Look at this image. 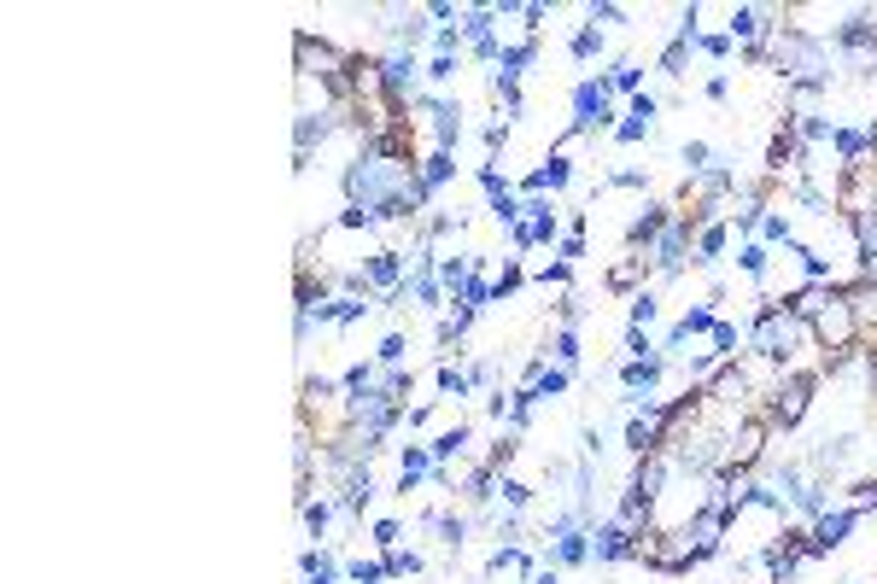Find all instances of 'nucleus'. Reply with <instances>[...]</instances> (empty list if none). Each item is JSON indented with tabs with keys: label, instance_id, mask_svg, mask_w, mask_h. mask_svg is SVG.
<instances>
[{
	"label": "nucleus",
	"instance_id": "obj_1",
	"mask_svg": "<svg viewBox=\"0 0 877 584\" xmlns=\"http://www.w3.org/2000/svg\"><path fill=\"white\" fill-rule=\"evenodd\" d=\"M802 322L790 316L784 304H761V316H754V333H749V345H754V357L761 363H790L795 357V345H802Z\"/></svg>",
	"mask_w": 877,
	"mask_h": 584
},
{
	"label": "nucleus",
	"instance_id": "obj_2",
	"mask_svg": "<svg viewBox=\"0 0 877 584\" xmlns=\"http://www.w3.org/2000/svg\"><path fill=\"white\" fill-rule=\"evenodd\" d=\"M807 333H813V340H819V351H825V363H831V357H843V351H854V345H860V316H854V304H848V292H843V286L831 292V304L819 310V322H813Z\"/></svg>",
	"mask_w": 877,
	"mask_h": 584
},
{
	"label": "nucleus",
	"instance_id": "obj_3",
	"mask_svg": "<svg viewBox=\"0 0 877 584\" xmlns=\"http://www.w3.org/2000/svg\"><path fill=\"white\" fill-rule=\"evenodd\" d=\"M690 228H697L690 217H672V222L661 228V234L649 240V252H644V258L656 263L661 275H679L685 263H697V234H690Z\"/></svg>",
	"mask_w": 877,
	"mask_h": 584
},
{
	"label": "nucleus",
	"instance_id": "obj_4",
	"mask_svg": "<svg viewBox=\"0 0 877 584\" xmlns=\"http://www.w3.org/2000/svg\"><path fill=\"white\" fill-rule=\"evenodd\" d=\"M813 409V380L807 374H790V380H779L766 392V427H802Z\"/></svg>",
	"mask_w": 877,
	"mask_h": 584
},
{
	"label": "nucleus",
	"instance_id": "obj_5",
	"mask_svg": "<svg viewBox=\"0 0 877 584\" xmlns=\"http://www.w3.org/2000/svg\"><path fill=\"white\" fill-rule=\"evenodd\" d=\"M766 415H738L725 427V468H754L766 456Z\"/></svg>",
	"mask_w": 877,
	"mask_h": 584
},
{
	"label": "nucleus",
	"instance_id": "obj_6",
	"mask_svg": "<svg viewBox=\"0 0 877 584\" xmlns=\"http://www.w3.org/2000/svg\"><path fill=\"white\" fill-rule=\"evenodd\" d=\"M679 532L690 538V550H697V561H708V555H720L725 532H731V514H725V509H713V503H702V509L690 514Z\"/></svg>",
	"mask_w": 877,
	"mask_h": 584
},
{
	"label": "nucleus",
	"instance_id": "obj_7",
	"mask_svg": "<svg viewBox=\"0 0 877 584\" xmlns=\"http://www.w3.org/2000/svg\"><path fill=\"white\" fill-rule=\"evenodd\" d=\"M608 123H615V106H608V82H580V88H574V135L608 129Z\"/></svg>",
	"mask_w": 877,
	"mask_h": 584
},
{
	"label": "nucleus",
	"instance_id": "obj_8",
	"mask_svg": "<svg viewBox=\"0 0 877 584\" xmlns=\"http://www.w3.org/2000/svg\"><path fill=\"white\" fill-rule=\"evenodd\" d=\"M631 555H638V532H626L620 520H603V526H591V561L615 567V561H631Z\"/></svg>",
	"mask_w": 877,
	"mask_h": 584
},
{
	"label": "nucleus",
	"instance_id": "obj_9",
	"mask_svg": "<svg viewBox=\"0 0 877 584\" xmlns=\"http://www.w3.org/2000/svg\"><path fill=\"white\" fill-rule=\"evenodd\" d=\"M340 129V106H316V112H299V129H293V158L311 164V146H322Z\"/></svg>",
	"mask_w": 877,
	"mask_h": 584
},
{
	"label": "nucleus",
	"instance_id": "obj_10",
	"mask_svg": "<svg viewBox=\"0 0 877 584\" xmlns=\"http://www.w3.org/2000/svg\"><path fill=\"white\" fill-rule=\"evenodd\" d=\"M854 526H860V514H854V509H825V514L807 526V538H813V555H831V550H843Z\"/></svg>",
	"mask_w": 877,
	"mask_h": 584
},
{
	"label": "nucleus",
	"instance_id": "obj_11",
	"mask_svg": "<svg viewBox=\"0 0 877 584\" xmlns=\"http://www.w3.org/2000/svg\"><path fill=\"white\" fill-rule=\"evenodd\" d=\"M363 286L386 292V299H398V286H404V252H375L369 263H363Z\"/></svg>",
	"mask_w": 877,
	"mask_h": 584
},
{
	"label": "nucleus",
	"instance_id": "obj_12",
	"mask_svg": "<svg viewBox=\"0 0 877 584\" xmlns=\"http://www.w3.org/2000/svg\"><path fill=\"white\" fill-rule=\"evenodd\" d=\"M702 398H708V404H720V409H738V415H743V398H749V374L725 363V368L708 380V392H702Z\"/></svg>",
	"mask_w": 877,
	"mask_h": 584
},
{
	"label": "nucleus",
	"instance_id": "obj_13",
	"mask_svg": "<svg viewBox=\"0 0 877 584\" xmlns=\"http://www.w3.org/2000/svg\"><path fill=\"white\" fill-rule=\"evenodd\" d=\"M661 368H667V357H661V351H656V357H631V363L620 368V380H626V392H631V398L656 404V398H649V392L661 386Z\"/></svg>",
	"mask_w": 877,
	"mask_h": 584
},
{
	"label": "nucleus",
	"instance_id": "obj_14",
	"mask_svg": "<svg viewBox=\"0 0 877 584\" xmlns=\"http://www.w3.org/2000/svg\"><path fill=\"white\" fill-rule=\"evenodd\" d=\"M567 380H574L567 368H556V363H533V368H526V380H521V392L539 404V398H562Z\"/></svg>",
	"mask_w": 877,
	"mask_h": 584
},
{
	"label": "nucleus",
	"instance_id": "obj_15",
	"mask_svg": "<svg viewBox=\"0 0 877 584\" xmlns=\"http://www.w3.org/2000/svg\"><path fill=\"white\" fill-rule=\"evenodd\" d=\"M831 292H836V286H819V281H807V286H795L790 299H784V310H790V316L802 322V327H813V322H819V310L831 304Z\"/></svg>",
	"mask_w": 877,
	"mask_h": 584
},
{
	"label": "nucleus",
	"instance_id": "obj_16",
	"mask_svg": "<svg viewBox=\"0 0 877 584\" xmlns=\"http://www.w3.org/2000/svg\"><path fill=\"white\" fill-rule=\"evenodd\" d=\"M574 181V164H567L562 153H550L533 176H526V194H562V187Z\"/></svg>",
	"mask_w": 877,
	"mask_h": 584
},
{
	"label": "nucleus",
	"instance_id": "obj_17",
	"mask_svg": "<svg viewBox=\"0 0 877 584\" xmlns=\"http://www.w3.org/2000/svg\"><path fill=\"white\" fill-rule=\"evenodd\" d=\"M667 222H672V217H667V205H644V211L631 217V228H626V246H631V252H638V246L649 252V240H656Z\"/></svg>",
	"mask_w": 877,
	"mask_h": 584
},
{
	"label": "nucleus",
	"instance_id": "obj_18",
	"mask_svg": "<svg viewBox=\"0 0 877 584\" xmlns=\"http://www.w3.org/2000/svg\"><path fill=\"white\" fill-rule=\"evenodd\" d=\"M644 269H649V258H644V252H631V246H626V252H620L615 263H608V286H615V292H638Z\"/></svg>",
	"mask_w": 877,
	"mask_h": 584
},
{
	"label": "nucleus",
	"instance_id": "obj_19",
	"mask_svg": "<svg viewBox=\"0 0 877 584\" xmlns=\"http://www.w3.org/2000/svg\"><path fill=\"white\" fill-rule=\"evenodd\" d=\"M580 561H591V532L585 526H574L567 538L550 544V567H580Z\"/></svg>",
	"mask_w": 877,
	"mask_h": 584
},
{
	"label": "nucleus",
	"instance_id": "obj_20",
	"mask_svg": "<svg viewBox=\"0 0 877 584\" xmlns=\"http://www.w3.org/2000/svg\"><path fill=\"white\" fill-rule=\"evenodd\" d=\"M468 438H474V432H468V421H457V427H445V432H439L427 450H434V462H439V468H451L457 456L468 450Z\"/></svg>",
	"mask_w": 877,
	"mask_h": 584
},
{
	"label": "nucleus",
	"instance_id": "obj_21",
	"mask_svg": "<svg viewBox=\"0 0 877 584\" xmlns=\"http://www.w3.org/2000/svg\"><path fill=\"white\" fill-rule=\"evenodd\" d=\"M725 240H731V228H725V222H702V228H697V263H708V269H713V263L725 258Z\"/></svg>",
	"mask_w": 877,
	"mask_h": 584
},
{
	"label": "nucleus",
	"instance_id": "obj_22",
	"mask_svg": "<svg viewBox=\"0 0 877 584\" xmlns=\"http://www.w3.org/2000/svg\"><path fill=\"white\" fill-rule=\"evenodd\" d=\"M416 176H421V187H427V194H439V187L457 176V164H451V153H427V158L416 164Z\"/></svg>",
	"mask_w": 877,
	"mask_h": 584
},
{
	"label": "nucleus",
	"instance_id": "obj_23",
	"mask_svg": "<svg viewBox=\"0 0 877 584\" xmlns=\"http://www.w3.org/2000/svg\"><path fill=\"white\" fill-rule=\"evenodd\" d=\"M550 357H556V368L574 374V363H580V333H574V327H556V340H550Z\"/></svg>",
	"mask_w": 877,
	"mask_h": 584
},
{
	"label": "nucleus",
	"instance_id": "obj_24",
	"mask_svg": "<svg viewBox=\"0 0 877 584\" xmlns=\"http://www.w3.org/2000/svg\"><path fill=\"white\" fill-rule=\"evenodd\" d=\"M434 386L445 392V398H468V392H474V380H468V374H462L457 363H439V374H434Z\"/></svg>",
	"mask_w": 877,
	"mask_h": 584
},
{
	"label": "nucleus",
	"instance_id": "obj_25",
	"mask_svg": "<svg viewBox=\"0 0 877 584\" xmlns=\"http://www.w3.org/2000/svg\"><path fill=\"white\" fill-rule=\"evenodd\" d=\"M708 340H713V357H725V363H731V357H738V345H743V333L731 327V322H713V327H708Z\"/></svg>",
	"mask_w": 877,
	"mask_h": 584
},
{
	"label": "nucleus",
	"instance_id": "obj_26",
	"mask_svg": "<svg viewBox=\"0 0 877 584\" xmlns=\"http://www.w3.org/2000/svg\"><path fill=\"white\" fill-rule=\"evenodd\" d=\"M468 327H474V310H468V304H457V310H451V316H445V322H439V345H457V340H462V333H468Z\"/></svg>",
	"mask_w": 877,
	"mask_h": 584
},
{
	"label": "nucleus",
	"instance_id": "obj_27",
	"mask_svg": "<svg viewBox=\"0 0 877 584\" xmlns=\"http://www.w3.org/2000/svg\"><path fill=\"white\" fill-rule=\"evenodd\" d=\"M761 246H795V228H790V217H761Z\"/></svg>",
	"mask_w": 877,
	"mask_h": 584
},
{
	"label": "nucleus",
	"instance_id": "obj_28",
	"mask_svg": "<svg viewBox=\"0 0 877 584\" xmlns=\"http://www.w3.org/2000/svg\"><path fill=\"white\" fill-rule=\"evenodd\" d=\"M656 316H661V299H656V292H631V327H649Z\"/></svg>",
	"mask_w": 877,
	"mask_h": 584
},
{
	"label": "nucleus",
	"instance_id": "obj_29",
	"mask_svg": "<svg viewBox=\"0 0 877 584\" xmlns=\"http://www.w3.org/2000/svg\"><path fill=\"white\" fill-rule=\"evenodd\" d=\"M386 573H393V578H410V573H421V555H416V550H404V544H398V550H386Z\"/></svg>",
	"mask_w": 877,
	"mask_h": 584
},
{
	"label": "nucleus",
	"instance_id": "obj_30",
	"mask_svg": "<svg viewBox=\"0 0 877 584\" xmlns=\"http://www.w3.org/2000/svg\"><path fill=\"white\" fill-rule=\"evenodd\" d=\"M498 497H503L509 509H526V503H533V486H521V479H509V473H498Z\"/></svg>",
	"mask_w": 877,
	"mask_h": 584
},
{
	"label": "nucleus",
	"instance_id": "obj_31",
	"mask_svg": "<svg viewBox=\"0 0 877 584\" xmlns=\"http://www.w3.org/2000/svg\"><path fill=\"white\" fill-rule=\"evenodd\" d=\"M690 48H697V41H685V35H679V41H672V48L661 53V71H667V76H685V65H690Z\"/></svg>",
	"mask_w": 877,
	"mask_h": 584
},
{
	"label": "nucleus",
	"instance_id": "obj_32",
	"mask_svg": "<svg viewBox=\"0 0 877 584\" xmlns=\"http://www.w3.org/2000/svg\"><path fill=\"white\" fill-rule=\"evenodd\" d=\"M638 82H644V71L631 65V59H620V65L608 71V88H620V94H638Z\"/></svg>",
	"mask_w": 877,
	"mask_h": 584
},
{
	"label": "nucleus",
	"instance_id": "obj_33",
	"mask_svg": "<svg viewBox=\"0 0 877 584\" xmlns=\"http://www.w3.org/2000/svg\"><path fill=\"white\" fill-rule=\"evenodd\" d=\"M738 263H743V275L761 281V275H766V246H761V240H749L743 252H738Z\"/></svg>",
	"mask_w": 877,
	"mask_h": 584
},
{
	"label": "nucleus",
	"instance_id": "obj_34",
	"mask_svg": "<svg viewBox=\"0 0 877 584\" xmlns=\"http://www.w3.org/2000/svg\"><path fill=\"white\" fill-rule=\"evenodd\" d=\"M304 578H334V555L328 550H304Z\"/></svg>",
	"mask_w": 877,
	"mask_h": 584
},
{
	"label": "nucleus",
	"instance_id": "obj_35",
	"mask_svg": "<svg viewBox=\"0 0 877 584\" xmlns=\"http://www.w3.org/2000/svg\"><path fill=\"white\" fill-rule=\"evenodd\" d=\"M591 53H603V30H597V24L574 30V59H591Z\"/></svg>",
	"mask_w": 877,
	"mask_h": 584
},
{
	"label": "nucleus",
	"instance_id": "obj_36",
	"mask_svg": "<svg viewBox=\"0 0 877 584\" xmlns=\"http://www.w3.org/2000/svg\"><path fill=\"white\" fill-rule=\"evenodd\" d=\"M649 135H656V123H644V117H626L620 129H615V140H620V146H631V140H649Z\"/></svg>",
	"mask_w": 877,
	"mask_h": 584
},
{
	"label": "nucleus",
	"instance_id": "obj_37",
	"mask_svg": "<svg viewBox=\"0 0 877 584\" xmlns=\"http://www.w3.org/2000/svg\"><path fill=\"white\" fill-rule=\"evenodd\" d=\"M345 573H352L357 584H380V578H393V573H386V561H352Z\"/></svg>",
	"mask_w": 877,
	"mask_h": 584
},
{
	"label": "nucleus",
	"instance_id": "obj_38",
	"mask_svg": "<svg viewBox=\"0 0 877 584\" xmlns=\"http://www.w3.org/2000/svg\"><path fill=\"white\" fill-rule=\"evenodd\" d=\"M585 18H591V24H626V7H608V0H591V7H585Z\"/></svg>",
	"mask_w": 877,
	"mask_h": 584
},
{
	"label": "nucleus",
	"instance_id": "obj_39",
	"mask_svg": "<svg viewBox=\"0 0 877 584\" xmlns=\"http://www.w3.org/2000/svg\"><path fill=\"white\" fill-rule=\"evenodd\" d=\"M434 48H439V59H457V48H462V24L434 30Z\"/></svg>",
	"mask_w": 877,
	"mask_h": 584
},
{
	"label": "nucleus",
	"instance_id": "obj_40",
	"mask_svg": "<svg viewBox=\"0 0 877 584\" xmlns=\"http://www.w3.org/2000/svg\"><path fill=\"white\" fill-rule=\"evenodd\" d=\"M708 158H713V153H708V140H690V146H685V164H690V176H702V170H713Z\"/></svg>",
	"mask_w": 877,
	"mask_h": 584
},
{
	"label": "nucleus",
	"instance_id": "obj_41",
	"mask_svg": "<svg viewBox=\"0 0 877 584\" xmlns=\"http://www.w3.org/2000/svg\"><path fill=\"white\" fill-rule=\"evenodd\" d=\"M697 48H702V53H708V59H725V53H731V48H738V41H731V35H725V30H720V35H697Z\"/></svg>",
	"mask_w": 877,
	"mask_h": 584
},
{
	"label": "nucleus",
	"instance_id": "obj_42",
	"mask_svg": "<svg viewBox=\"0 0 877 584\" xmlns=\"http://www.w3.org/2000/svg\"><path fill=\"white\" fill-rule=\"evenodd\" d=\"M334 509H340V503H304V526H311V532H322V526L334 520Z\"/></svg>",
	"mask_w": 877,
	"mask_h": 584
},
{
	"label": "nucleus",
	"instance_id": "obj_43",
	"mask_svg": "<svg viewBox=\"0 0 877 584\" xmlns=\"http://www.w3.org/2000/svg\"><path fill=\"white\" fill-rule=\"evenodd\" d=\"M626 117H644V123H656V94H631Z\"/></svg>",
	"mask_w": 877,
	"mask_h": 584
},
{
	"label": "nucleus",
	"instance_id": "obj_44",
	"mask_svg": "<svg viewBox=\"0 0 877 584\" xmlns=\"http://www.w3.org/2000/svg\"><path fill=\"white\" fill-rule=\"evenodd\" d=\"M398 538H404L398 520H380V526H375V544H380V550H398Z\"/></svg>",
	"mask_w": 877,
	"mask_h": 584
},
{
	"label": "nucleus",
	"instance_id": "obj_45",
	"mask_svg": "<svg viewBox=\"0 0 877 584\" xmlns=\"http://www.w3.org/2000/svg\"><path fill=\"white\" fill-rule=\"evenodd\" d=\"M427 76H434V82H451V76H457V59H434V65H427Z\"/></svg>",
	"mask_w": 877,
	"mask_h": 584
},
{
	"label": "nucleus",
	"instance_id": "obj_46",
	"mask_svg": "<svg viewBox=\"0 0 877 584\" xmlns=\"http://www.w3.org/2000/svg\"><path fill=\"white\" fill-rule=\"evenodd\" d=\"M866 386H871V398H877V345L866 351Z\"/></svg>",
	"mask_w": 877,
	"mask_h": 584
},
{
	"label": "nucleus",
	"instance_id": "obj_47",
	"mask_svg": "<svg viewBox=\"0 0 877 584\" xmlns=\"http://www.w3.org/2000/svg\"><path fill=\"white\" fill-rule=\"evenodd\" d=\"M533 584H562V578H556V567H550V573H533Z\"/></svg>",
	"mask_w": 877,
	"mask_h": 584
},
{
	"label": "nucleus",
	"instance_id": "obj_48",
	"mask_svg": "<svg viewBox=\"0 0 877 584\" xmlns=\"http://www.w3.org/2000/svg\"><path fill=\"white\" fill-rule=\"evenodd\" d=\"M311 584H340V578H311Z\"/></svg>",
	"mask_w": 877,
	"mask_h": 584
}]
</instances>
